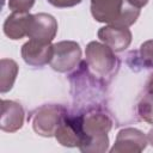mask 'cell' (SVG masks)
Here are the masks:
<instances>
[{
	"mask_svg": "<svg viewBox=\"0 0 153 153\" xmlns=\"http://www.w3.org/2000/svg\"><path fill=\"white\" fill-rule=\"evenodd\" d=\"M147 145L146 136L137 129L127 128L122 129L117 137L111 152H141Z\"/></svg>",
	"mask_w": 153,
	"mask_h": 153,
	"instance_id": "10",
	"label": "cell"
},
{
	"mask_svg": "<svg viewBox=\"0 0 153 153\" xmlns=\"http://www.w3.org/2000/svg\"><path fill=\"white\" fill-rule=\"evenodd\" d=\"M66 112V109L61 105H44L39 108L32 118L35 131L43 136L55 135V131Z\"/></svg>",
	"mask_w": 153,
	"mask_h": 153,
	"instance_id": "4",
	"label": "cell"
},
{
	"mask_svg": "<svg viewBox=\"0 0 153 153\" xmlns=\"http://www.w3.org/2000/svg\"><path fill=\"white\" fill-rule=\"evenodd\" d=\"M31 14L23 11H13L4 23V32L11 39H19L27 36Z\"/></svg>",
	"mask_w": 153,
	"mask_h": 153,
	"instance_id": "12",
	"label": "cell"
},
{
	"mask_svg": "<svg viewBox=\"0 0 153 153\" xmlns=\"http://www.w3.org/2000/svg\"><path fill=\"white\" fill-rule=\"evenodd\" d=\"M86 65L99 78H110L118 66V60L106 44L91 42L86 48Z\"/></svg>",
	"mask_w": 153,
	"mask_h": 153,
	"instance_id": "2",
	"label": "cell"
},
{
	"mask_svg": "<svg viewBox=\"0 0 153 153\" xmlns=\"http://www.w3.org/2000/svg\"><path fill=\"white\" fill-rule=\"evenodd\" d=\"M147 90H148V93H152V94H153V75H151V78H149V80H148Z\"/></svg>",
	"mask_w": 153,
	"mask_h": 153,
	"instance_id": "19",
	"label": "cell"
},
{
	"mask_svg": "<svg viewBox=\"0 0 153 153\" xmlns=\"http://www.w3.org/2000/svg\"><path fill=\"white\" fill-rule=\"evenodd\" d=\"M55 7H72L81 2V0H48Z\"/></svg>",
	"mask_w": 153,
	"mask_h": 153,
	"instance_id": "17",
	"label": "cell"
},
{
	"mask_svg": "<svg viewBox=\"0 0 153 153\" xmlns=\"http://www.w3.org/2000/svg\"><path fill=\"white\" fill-rule=\"evenodd\" d=\"M57 31V23L55 18L47 13L31 14L27 36L30 39H35L43 43H50Z\"/></svg>",
	"mask_w": 153,
	"mask_h": 153,
	"instance_id": "6",
	"label": "cell"
},
{
	"mask_svg": "<svg viewBox=\"0 0 153 153\" xmlns=\"http://www.w3.org/2000/svg\"><path fill=\"white\" fill-rule=\"evenodd\" d=\"M98 37L114 51H122L131 42V33L126 26L109 25L98 31Z\"/></svg>",
	"mask_w": 153,
	"mask_h": 153,
	"instance_id": "8",
	"label": "cell"
},
{
	"mask_svg": "<svg viewBox=\"0 0 153 153\" xmlns=\"http://www.w3.org/2000/svg\"><path fill=\"white\" fill-rule=\"evenodd\" d=\"M140 61L146 68H153V39L145 42L140 47Z\"/></svg>",
	"mask_w": 153,
	"mask_h": 153,
	"instance_id": "15",
	"label": "cell"
},
{
	"mask_svg": "<svg viewBox=\"0 0 153 153\" xmlns=\"http://www.w3.org/2000/svg\"><path fill=\"white\" fill-rule=\"evenodd\" d=\"M123 8V0H91V13L98 22L115 24Z\"/></svg>",
	"mask_w": 153,
	"mask_h": 153,
	"instance_id": "9",
	"label": "cell"
},
{
	"mask_svg": "<svg viewBox=\"0 0 153 153\" xmlns=\"http://www.w3.org/2000/svg\"><path fill=\"white\" fill-rule=\"evenodd\" d=\"M54 47L50 43H43L30 39L22 47V56L30 66H44L50 63Z\"/></svg>",
	"mask_w": 153,
	"mask_h": 153,
	"instance_id": "7",
	"label": "cell"
},
{
	"mask_svg": "<svg viewBox=\"0 0 153 153\" xmlns=\"http://www.w3.org/2000/svg\"><path fill=\"white\" fill-rule=\"evenodd\" d=\"M35 0H8V6L13 11L26 12L33 5Z\"/></svg>",
	"mask_w": 153,
	"mask_h": 153,
	"instance_id": "16",
	"label": "cell"
},
{
	"mask_svg": "<svg viewBox=\"0 0 153 153\" xmlns=\"http://www.w3.org/2000/svg\"><path fill=\"white\" fill-rule=\"evenodd\" d=\"M127 1L129 5H131L136 8H141L142 6H145L148 2V0H127Z\"/></svg>",
	"mask_w": 153,
	"mask_h": 153,
	"instance_id": "18",
	"label": "cell"
},
{
	"mask_svg": "<svg viewBox=\"0 0 153 153\" xmlns=\"http://www.w3.org/2000/svg\"><path fill=\"white\" fill-rule=\"evenodd\" d=\"M147 139H148L149 143H151V145L153 146V129H152V130H151V131L148 133V137H147Z\"/></svg>",
	"mask_w": 153,
	"mask_h": 153,
	"instance_id": "20",
	"label": "cell"
},
{
	"mask_svg": "<svg viewBox=\"0 0 153 153\" xmlns=\"http://www.w3.org/2000/svg\"><path fill=\"white\" fill-rule=\"evenodd\" d=\"M137 112L143 121L153 124V94L152 93L146 94L141 99V102L137 105Z\"/></svg>",
	"mask_w": 153,
	"mask_h": 153,
	"instance_id": "14",
	"label": "cell"
},
{
	"mask_svg": "<svg viewBox=\"0 0 153 153\" xmlns=\"http://www.w3.org/2000/svg\"><path fill=\"white\" fill-rule=\"evenodd\" d=\"M111 121L105 114L88 112L84 115V142L79 147L82 152H104L108 147V133Z\"/></svg>",
	"mask_w": 153,
	"mask_h": 153,
	"instance_id": "1",
	"label": "cell"
},
{
	"mask_svg": "<svg viewBox=\"0 0 153 153\" xmlns=\"http://www.w3.org/2000/svg\"><path fill=\"white\" fill-rule=\"evenodd\" d=\"M23 122L24 110L22 105L12 100H1V129L4 131L13 133L22 128Z\"/></svg>",
	"mask_w": 153,
	"mask_h": 153,
	"instance_id": "11",
	"label": "cell"
},
{
	"mask_svg": "<svg viewBox=\"0 0 153 153\" xmlns=\"http://www.w3.org/2000/svg\"><path fill=\"white\" fill-rule=\"evenodd\" d=\"M53 47L54 53L50 61L53 69L57 72H68L76 67L81 56V50L78 43L72 41H63L54 44Z\"/></svg>",
	"mask_w": 153,
	"mask_h": 153,
	"instance_id": "5",
	"label": "cell"
},
{
	"mask_svg": "<svg viewBox=\"0 0 153 153\" xmlns=\"http://www.w3.org/2000/svg\"><path fill=\"white\" fill-rule=\"evenodd\" d=\"M55 137L63 146L80 147L84 142V115L66 112L55 131Z\"/></svg>",
	"mask_w": 153,
	"mask_h": 153,
	"instance_id": "3",
	"label": "cell"
},
{
	"mask_svg": "<svg viewBox=\"0 0 153 153\" xmlns=\"http://www.w3.org/2000/svg\"><path fill=\"white\" fill-rule=\"evenodd\" d=\"M18 72V66L13 60H1V84H0V91L2 93L10 91L12 88V85L16 80V75Z\"/></svg>",
	"mask_w": 153,
	"mask_h": 153,
	"instance_id": "13",
	"label": "cell"
}]
</instances>
